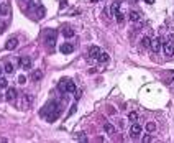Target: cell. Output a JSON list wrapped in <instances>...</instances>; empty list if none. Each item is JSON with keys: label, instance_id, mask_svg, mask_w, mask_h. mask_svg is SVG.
Listing matches in <instances>:
<instances>
[{"label": "cell", "instance_id": "1", "mask_svg": "<svg viewBox=\"0 0 174 143\" xmlns=\"http://www.w3.org/2000/svg\"><path fill=\"white\" fill-rule=\"evenodd\" d=\"M59 89H61L63 92H67V94H74V92H76V84L72 82L71 79H63L61 82H59Z\"/></svg>", "mask_w": 174, "mask_h": 143}, {"label": "cell", "instance_id": "2", "mask_svg": "<svg viewBox=\"0 0 174 143\" xmlns=\"http://www.w3.org/2000/svg\"><path fill=\"white\" fill-rule=\"evenodd\" d=\"M56 36H58V33H56L54 30H49L46 33V38H44V41H46V44L51 48V50L54 48V44H56Z\"/></svg>", "mask_w": 174, "mask_h": 143}, {"label": "cell", "instance_id": "3", "mask_svg": "<svg viewBox=\"0 0 174 143\" xmlns=\"http://www.w3.org/2000/svg\"><path fill=\"white\" fill-rule=\"evenodd\" d=\"M141 132H143V127H141L138 122H133L131 127H130V135H131L133 138H138L140 135H141Z\"/></svg>", "mask_w": 174, "mask_h": 143}, {"label": "cell", "instance_id": "4", "mask_svg": "<svg viewBox=\"0 0 174 143\" xmlns=\"http://www.w3.org/2000/svg\"><path fill=\"white\" fill-rule=\"evenodd\" d=\"M18 64L22 69H31V58L30 56H22L18 59Z\"/></svg>", "mask_w": 174, "mask_h": 143}, {"label": "cell", "instance_id": "5", "mask_svg": "<svg viewBox=\"0 0 174 143\" xmlns=\"http://www.w3.org/2000/svg\"><path fill=\"white\" fill-rule=\"evenodd\" d=\"M163 53H164L166 58H171V56L174 54V46H172V43H169V41L163 43Z\"/></svg>", "mask_w": 174, "mask_h": 143}, {"label": "cell", "instance_id": "6", "mask_svg": "<svg viewBox=\"0 0 174 143\" xmlns=\"http://www.w3.org/2000/svg\"><path fill=\"white\" fill-rule=\"evenodd\" d=\"M59 50H61L63 54H71V53L74 51V44H72V43H63Z\"/></svg>", "mask_w": 174, "mask_h": 143}, {"label": "cell", "instance_id": "7", "mask_svg": "<svg viewBox=\"0 0 174 143\" xmlns=\"http://www.w3.org/2000/svg\"><path fill=\"white\" fill-rule=\"evenodd\" d=\"M5 99L7 100H15V99H17V89H15V87H7Z\"/></svg>", "mask_w": 174, "mask_h": 143}, {"label": "cell", "instance_id": "8", "mask_svg": "<svg viewBox=\"0 0 174 143\" xmlns=\"http://www.w3.org/2000/svg\"><path fill=\"white\" fill-rule=\"evenodd\" d=\"M153 50V53H159L161 50V38H155V40H151V46H149Z\"/></svg>", "mask_w": 174, "mask_h": 143}, {"label": "cell", "instance_id": "9", "mask_svg": "<svg viewBox=\"0 0 174 143\" xmlns=\"http://www.w3.org/2000/svg\"><path fill=\"white\" fill-rule=\"evenodd\" d=\"M100 54V48L99 46H90L89 48V56H90L92 59H97Z\"/></svg>", "mask_w": 174, "mask_h": 143}, {"label": "cell", "instance_id": "10", "mask_svg": "<svg viewBox=\"0 0 174 143\" xmlns=\"http://www.w3.org/2000/svg\"><path fill=\"white\" fill-rule=\"evenodd\" d=\"M59 113H61V107H59V109H56V110H53V112H49V113H48V115H46L48 122H54L56 118L59 117Z\"/></svg>", "mask_w": 174, "mask_h": 143}, {"label": "cell", "instance_id": "11", "mask_svg": "<svg viewBox=\"0 0 174 143\" xmlns=\"http://www.w3.org/2000/svg\"><path fill=\"white\" fill-rule=\"evenodd\" d=\"M17 46H18V38H10L9 41H7V44H5V48H7L9 51L15 50Z\"/></svg>", "mask_w": 174, "mask_h": 143}, {"label": "cell", "instance_id": "12", "mask_svg": "<svg viewBox=\"0 0 174 143\" xmlns=\"http://www.w3.org/2000/svg\"><path fill=\"white\" fill-rule=\"evenodd\" d=\"M61 33H63L64 38H72V36H74V30L69 28V26H64L63 30H61Z\"/></svg>", "mask_w": 174, "mask_h": 143}, {"label": "cell", "instance_id": "13", "mask_svg": "<svg viewBox=\"0 0 174 143\" xmlns=\"http://www.w3.org/2000/svg\"><path fill=\"white\" fill-rule=\"evenodd\" d=\"M104 130H105V133H108V135H113L117 132V128L112 124H108V122H105V124H104Z\"/></svg>", "mask_w": 174, "mask_h": 143}, {"label": "cell", "instance_id": "14", "mask_svg": "<svg viewBox=\"0 0 174 143\" xmlns=\"http://www.w3.org/2000/svg\"><path fill=\"white\" fill-rule=\"evenodd\" d=\"M140 17H141V15L138 13V12H135V10H131V12H130V15H128V18H130V22H133V23L140 22Z\"/></svg>", "mask_w": 174, "mask_h": 143}, {"label": "cell", "instance_id": "15", "mask_svg": "<svg viewBox=\"0 0 174 143\" xmlns=\"http://www.w3.org/2000/svg\"><path fill=\"white\" fill-rule=\"evenodd\" d=\"M9 13H10L9 3H0V15H9Z\"/></svg>", "mask_w": 174, "mask_h": 143}, {"label": "cell", "instance_id": "16", "mask_svg": "<svg viewBox=\"0 0 174 143\" xmlns=\"http://www.w3.org/2000/svg\"><path fill=\"white\" fill-rule=\"evenodd\" d=\"M141 46H143V48H149V46H151V38H149V36H143V38H141Z\"/></svg>", "mask_w": 174, "mask_h": 143}, {"label": "cell", "instance_id": "17", "mask_svg": "<svg viewBox=\"0 0 174 143\" xmlns=\"http://www.w3.org/2000/svg\"><path fill=\"white\" fill-rule=\"evenodd\" d=\"M3 71H5L7 74H13V71H15L13 64H12V63H7V64H5V68H3Z\"/></svg>", "mask_w": 174, "mask_h": 143}, {"label": "cell", "instance_id": "18", "mask_svg": "<svg viewBox=\"0 0 174 143\" xmlns=\"http://www.w3.org/2000/svg\"><path fill=\"white\" fill-rule=\"evenodd\" d=\"M113 17H115V20H117V22H118V23H123V20H125V15L122 13V12H117V13L115 15H113Z\"/></svg>", "mask_w": 174, "mask_h": 143}, {"label": "cell", "instance_id": "19", "mask_svg": "<svg viewBox=\"0 0 174 143\" xmlns=\"http://www.w3.org/2000/svg\"><path fill=\"white\" fill-rule=\"evenodd\" d=\"M120 10V3H112V7H110V13H112V17H113V15H115L117 13V12H118Z\"/></svg>", "mask_w": 174, "mask_h": 143}, {"label": "cell", "instance_id": "20", "mask_svg": "<svg viewBox=\"0 0 174 143\" xmlns=\"http://www.w3.org/2000/svg\"><path fill=\"white\" fill-rule=\"evenodd\" d=\"M43 17H44V9H43L41 5H39L38 9H36V18H38V20H41Z\"/></svg>", "mask_w": 174, "mask_h": 143}, {"label": "cell", "instance_id": "21", "mask_svg": "<svg viewBox=\"0 0 174 143\" xmlns=\"http://www.w3.org/2000/svg\"><path fill=\"white\" fill-rule=\"evenodd\" d=\"M146 130H148V133H153L156 130V124H155V122H148V124H146Z\"/></svg>", "mask_w": 174, "mask_h": 143}, {"label": "cell", "instance_id": "22", "mask_svg": "<svg viewBox=\"0 0 174 143\" xmlns=\"http://www.w3.org/2000/svg\"><path fill=\"white\" fill-rule=\"evenodd\" d=\"M97 59H99L100 63H107V61H108V54H107V53L100 51V54H99V58H97Z\"/></svg>", "mask_w": 174, "mask_h": 143}, {"label": "cell", "instance_id": "23", "mask_svg": "<svg viewBox=\"0 0 174 143\" xmlns=\"http://www.w3.org/2000/svg\"><path fill=\"white\" fill-rule=\"evenodd\" d=\"M31 77H33V81H39L43 77V72L41 71H35L33 74H31Z\"/></svg>", "mask_w": 174, "mask_h": 143}, {"label": "cell", "instance_id": "24", "mask_svg": "<svg viewBox=\"0 0 174 143\" xmlns=\"http://www.w3.org/2000/svg\"><path fill=\"white\" fill-rule=\"evenodd\" d=\"M9 87V81L5 77H0V89H7Z\"/></svg>", "mask_w": 174, "mask_h": 143}, {"label": "cell", "instance_id": "25", "mask_svg": "<svg viewBox=\"0 0 174 143\" xmlns=\"http://www.w3.org/2000/svg\"><path fill=\"white\" fill-rule=\"evenodd\" d=\"M128 120H130V122H136V120H138V113H136V112H130V113H128Z\"/></svg>", "mask_w": 174, "mask_h": 143}, {"label": "cell", "instance_id": "26", "mask_svg": "<svg viewBox=\"0 0 174 143\" xmlns=\"http://www.w3.org/2000/svg\"><path fill=\"white\" fill-rule=\"evenodd\" d=\"M25 82H26V76L20 74V76H18V84H22V85H23V84H25Z\"/></svg>", "mask_w": 174, "mask_h": 143}, {"label": "cell", "instance_id": "27", "mask_svg": "<svg viewBox=\"0 0 174 143\" xmlns=\"http://www.w3.org/2000/svg\"><path fill=\"white\" fill-rule=\"evenodd\" d=\"M76 138H77L79 141H87V137L84 133H77V137H76Z\"/></svg>", "mask_w": 174, "mask_h": 143}, {"label": "cell", "instance_id": "28", "mask_svg": "<svg viewBox=\"0 0 174 143\" xmlns=\"http://www.w3.org/2000/svg\"><path fill=\"white\" fill-rule=\"evenodd\" d=\"M143 141H145V143L153 141V137H151V135H145V137H143Z\"/></svg>", "mask_w": 174, "mask_h": 143}, {"label": "cell", "instance_id": "29", "mask_svg": "<svg viewBox=\"0 0 174 143\" xmlns=\"http://www.w3.org/2000/svg\"><path fill=\"white\" fill-rule=\"evenodd\" d=\"M74 112H76V105H72L71 110H69V115H71V113H74Z\"/></svg>", "mask_w": 174, "mask_h": 143}, {"label": "cell", "instance_id": "30", "mask_svg": "<svg viewBox=\"0 0 174 143\" xmlns=\"http://www.w3.org/2000/svg\"><path fill=\"white\" fill-rule=\"evenodd\" d=\"M168 40H169V41H174V35H169V38H168Z\"/></svg>", "mask_w": 174, "mask_h": 143}, {"label": "cell", "instance_id": "31", "mask_svg": "<svg viewBox=\"0 0 174 143\" xmlns=\"http://www.w3.org/2000/svg\"><path fill=\"white\" fill-rule=\"evenodd\" d=\"M146 3H155V0H145Z\"/></svg>", "mask_w": 174, "mask_h": 143}, {"label": "cell", "instance_id": "32", "mask_svg": "<svg viewBox=\"0 0 174 143\" xmlns=\"http://www.w3.org/2000/svg\"><path fill=\"white\" fill-rule=\"evenodd\" d=\"M130 2H131V3H138V0H130Z\"/></svg>", "mask_w": 174, "mask_h": 143}, {"label": "cell", "instance_id": "33", "mask_svg": "<svg viewBox=\"0 0 174 143\" xmlns=\"http://www.w3.org/2000/svg\"><path fill=\"white\" fill-rule=\"evenodd\" d=\"M2 71H3V69H2V68H0V74H2Z\"/></svg>", "mask_w": 174, "mask_h": 143}]
</instances>
